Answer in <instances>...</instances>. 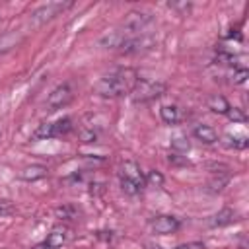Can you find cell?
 Wrapping results in <instances>:
<instances>
[{"label":"cell","mask_w":249,"mask_h":249,"mask_svg":"<svg viewBox=\"0 0 249 249\" xmlns=\"http://www.w3.org/2000/svg\"><path fill=\"white\" fill-rule=\"evenodd\" d=\"M138 76L132 68H119L107 76H103L95 84V91L103 97H121V95H130Z\"/></svg>","instance_id":"obj_1"},{"label":"cell","mask_w":249,"mask_h":249,"mask_svg":"<svg viewBox=\"0 0 249 249\" xmlns=\"http://www.w3.org/2000/svg\"><path fill=\"white\" fill-rule=\"evenodd\" d=\"M119 181H121V189L124 195H138L144 185H146V179H144V173L140 169V165L132 160H126L121 169H119Z\"/></svg>","instance_id":"obj_2"},{"label":"cell","mask_w":249,"mask_h":249,"mask_svg":"<svg viewBox=\"0 0 249 249\" xmlns=\"http://www.w3.org/2000/svg\"><path fill=\"white\" fill-rule=\"evenodd\" d=\"M163 91H165V84L163 82L138 78L136 84H134V88H132V91H130V97L136 103H144V101H150V99L160 97Z\"/></svg>","instance_id":"obj_3"},{"label":"cell","mask_w":249,"mask_h":249,"mask_svg":"<svg viewBox=\"0 0 249 249\" xmlns=\"http://www.w3.org/2000/svg\"><path fill=\"white\" fill-rule=\"evenodd\" d=\"M70 6H72V2H47V4H41L31 12L29 21H31V25H43V23L54 19L56 16H60Z\"/></svg>","instance_id":"obj_4"},{"label":"cell","mask_w":249,"mask_h":249,"mask_svg":"<svg viewBox=\"0 0 249 249\" xmlns=\"http://www.w3.org/2000/svg\"><path fill=\"white\" fill-rule=\"evenodd\" d=\"M72 130V119L64 117L58 119L54 123H41L35 130H33V140H45V138H56V136H64Z\"/></svg>","instance_id":"obj_5"},{"label":"cell","mask_w":249,"mask_h":249,"mask_svg":"<svg viewBox=\"0 0 249 249\" xmlns=\"http://www.w3.org/2000/svg\"><path fill=\"white\" fill-rule=\"evenodd\" d=\"M152 23V16L148 12H128L124 21H123V33L124 35H136V33H142L148 25Z\"/></svg>","instance_id":"obj_6"},{"label":"cell","mask_w":249,"mask_h":249,"mask_svg":"<svg viewBox=\"0 0 249 249\" xmlns=\"http://www.w3.org/2000/svg\"><path fill=\"white\" fill-rule=\"evenodd\" d=\"M152 47H154V37L140 33V35H124L119 51L123 54H136V53H144Z\"/></svg>","instance_id":"obj_7"},{"label":"cell","mask_w":249,"mask_h":249,"mask_svg":"<svg viewBox=\"0 0 249 249\" xmlns=\"http://www.w3.org/2000/svg\"><path fill=\"white\" fill-rule=\"evenodd\" d=\"M72 99H74V89H72V86H70L68 82H64V84L56 86V88L49 93V97H47V107H49L51 111L62 109V107H66Z\"/></svg>","instance_id":"obj_8"},{"label":"cell","mask_w":249,"mask_h":249,"mask_svg":"<svg viewBox=\"0 0 249 249\" xmlns=\"http://www.w3.org/2000/svg\"><path fill=\"white\" fill-rule=\"evenodd\" d=\"M150 228L156 235H169L181 228V222H179V218H175L171 214H160L150 220Z\"/></svg>","instance_id":"obj_9"},{"label":"cell","mask_w":249,"mask_h":249,"mask_svg":"<svg viewBox=\"0 0 249 249\" xmlns=\"http://www.w3.org/2000/svg\"><path fill=\"white\" fill-rule=\"evenodd\" d=\"M70 239V230L64 228V226H56L51 230V233L47 235L45 239V245L51 247V249H60L62 245H66Z\"/></svg>","instance_id":"obj_10"},{"label":"cell","mask_w":249,"mask_h":249,"mask_svg":"<svg viewBox=\"0 0 249 249\" xmlns=\"http://www.w3.org/2000/svg\"><path fill=\"white\" fill-rule=\"evenodd\" d=\"M193 134L202 144H214V142H218V132L210 124H196L195 130H193Z\"/></svg>","instance_id":"obj_11"},{"label":"cell","mask_w":249,"mask_h":249,"mask_svg":"<svg viewBox=\"0 0 249 249\" xmlns=\"http://www.w3.org/2000/svg\"><path fill=\"white\" fill-rule=\"evenodd\" d=\"M47 175V167L45 165H27L19 171V177L23 181H37V179H43Z\"/></svg>","instance_id":"obj_12"},{"label":"cell","mask_w":249,"mask_h":249,"mask_svg":"<svg viewBox=\"0 0 249 249\" xmlns=\"http://www.w3.org/2000/svg\"><path fill=\"white\" fill-rule=\"evenodd\" d=\"M160 115H161V121L165 124H177L181 121V111L175 105H163L160 109Z\"/></svg>","instance_id":"obj_13"},{"label":"cell","mask_w":249,"mask_h":249,"mask_svg":"<svg viewBox=\"0 0 249 249\" xmlns=\"http://www.w3.org/2000/svg\"><path fill=\"white\" fill-rule=\"evenodd\" d=\"M206 105H208V109H210V111L220 113V115H226V113H228V109L231 107L224 95H212V97H208V103H206Z\"/></svg>","instance_id":"obj_14"},{"label":"cell","mask_w":249,"mask_h":249,"mask_svg":"<svg viewBox=\"0 0 249 249\" xmlns=\"http://www.w3.org/2000/svg\"><path fill=\"white\" fill-rule=\"evenodd\" d=\"M235 216H237V214H235L231 208H224V210H220V212L214 216L212 224H214V226H226V224H231V222H235V220H237Z\"/></svg>","instance_id":"obj_15"},{"label":"cell","mask_w":249,"mask_h":249,"mask_svg":"<svg viewBox=\"0 0 249 249\" xmlns=\"http://www.w3.org/2000/svg\"><path fill=\"white\" fill-rule=\"evenodd\" d=\"M224 142L230 146V148H245L249 144L247 136L245 134H226L224 136Z\"/></svg>","instance_id":"obj_16"},{"label":"cell","mask_w":249,"mask_h":249,"mask_svg":"<svg viewBox=\"0 0 249 249\" xmlns=\"http://www.w3.org/2000/svg\"><path fill=\"white\" fill-rule=\"evenodd\" d=\"M171 148H173V152H177V154H181V152H187V150L191 148V144H189V138H187L185 134H175V136L171 138Z\"/></svg>","instance_id":"obj_17"},{"label":"cell","mask_w":249,"mask_h":249,"mask_svg":"<svg viewBox=\"0 0 249 249\" xmlns=\"http://www.w3.org/2000/svg\"><path fill=\"white\" fill-rule=\"evenodd\" d=\"M144 179H146V185H152V187H161L163 185V175L156 169L148 171V175H144Z\"/></svg>","instance_id":"obj_18"},{"label":"cell","mask_w":249,"mask_h":249,"mask_svg":"<svg viewBox=\"0 0 249 249\" xmlns=\"http://www.w3.org/2000/svg\"><path fill=\"white\" fill-rule=\"evenodd\" d=\"M226 115H228L233 123H245V121H247V115H245L243 109H239V107H230Z\"/></svg>","instance_id":"obj_19"},{"label":"cell","mask_w":249,"mask_h":249,"mask_svg":"<svg viewBox=\"0 0 249 249\" xmlns=\"http://www.w3.org/2000/svg\"><path fill=\"white\" fill-rule=\"evenodd\" d=\"M16 43H18V37L16 35H2L0 37V54L6 53V51H10Z\"/></svg>","instance_id":"obj_20"},{"label":"cell","mask_w":249,"mask_h":249,"mask_svg":"<svg viewBox=\"0 0 249 249\" xmlns=\"http://www.w3.org/2000/svg\"><path fill=\"white\" fill-rule=\"evenodd\" d=\"M247 76H249V72H247V68H233V84L235 86H241V84H245L247 82Z\"/></svg>","instance_id":"obj_21"},{"label":"cell","mask_w":249,"mask_h":249,"mask_svg":"<svg viewBox=\"0 0 249 249\" xmlns=\"http://www.w3.org/2000/svg\"><path fill=\"white\" fill-rule=\"evenodd\" d=\"M230 181V175H222L220 179L218 177H214L210 183H208V187H210V191H220V189H224L226 187V183Z\"/></svg>","instance_id":"obj_22"},{"label":"cell","mask_w":249,"mask_h":249,"mask_svg":"<svg viewBox=\"0 0 249 249\" xmlns=\"http://www.w3.org/2000/svg\"><path fill=\"white\" fill-rule=\"evenodd\" d=\"M80 138H82V142H97V130H93V128L82 130Z\"/></svg>","instance_id":"obj_23"},{"label":"cell","mask_w":249,"mask_h":249,"mask_svg":"<svg viewBox=\"0 0 249 249\" xmlns=\"http://www.w3.org/2000/svg\"><path fill=\"white\" fill-rule=\"evenodd\" d=\"M167 6H169L171 10H177V12H181V14H187V12L191 10V4H189V2H181V4H179V2H169Z\"/></svg>","instance_id":"obj_24"},{"label":"cell","mask_w":249,"mask_h":249,"mask_svg":"<svg viewBox=\"0 0 249 249\" xmlns=\"http://www.w3.org/2000/svg\"><path fill=\"white\" fill-rule=\"evenodd\" d=\"M175 249H204V245L200 241H191V243H183V245H179Z\"/></svg>","instance_id":"obj_25"},{"label":"cell","mask_w":249,"mask_h":249,"mask_svg":"<svg viewBox=\"0 0 249 249\" xmlns=\"http://www.w3.org/2000/svg\"><path fill=\"white\" fill-rule=\"evenodd\" d=\"M33 249H51V247H47V245L43 243V245H37V247H33Z\"/></svg>","instance_id":"obj_26"},{"label":"cell","mask_w":249,"mask_h":249,"mask_svg":"<svg viewBox=\"0 0 249 249\" xmlns=\"http://www.w3.org/2000/svg\"><path fill=\"white\" fill-rule=\"evenodd\" d=\"M148 249H163V247H160V245H148Z\"/></svg>","instance_id":"obj_27"}]
</instances>
